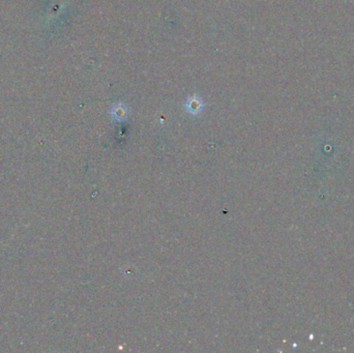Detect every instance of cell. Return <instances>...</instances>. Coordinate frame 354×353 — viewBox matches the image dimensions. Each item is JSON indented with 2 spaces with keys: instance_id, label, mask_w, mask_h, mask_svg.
<instances>
[{
  "instance_id": "1",
  "label": "cell",
  "mask_w": 354,
  "mask_h": 353,
  "mask_svg": "<svg viewBox=\"0 0 354 353\" xmlns=\"http://www.w3.org/2000/svg\"><path fill=\"white\" fill-rule=\"evenodd\" d=\"M203 101L198 96H193L188 99L185 103V108L188 112L192 114H198L203 110Z\"/></svg>"
},
{
  "instance_id": "2",
  "label": "cell",
  "mask_w": 354,
  "mask_h": 353,
  "mask_svg": "<svg viewBox=\"0 0 354 353\" xmlns=\"http://www.w3.org/2000/svg\"><path fill=\"white\" fill-rule=\"evenodd\" d=\"M111 115L118 122H123L127 116V108L124 104H116L111 109Z\"/></svg>"
}]
</instances>
